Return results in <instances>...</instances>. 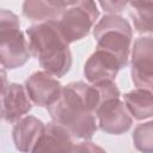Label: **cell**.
I'll use <instances>...</instances> for the list:
<instances>
[{"label": "cell", "instance_id": "cell-1", "mask_svg": "<svg viewBox=\"0 0 153 153\" xmlns=\"http://www.w3.org/2000/svg\"><path fill=\"white\" fill-rule=\"evenodd\" d=\"M120 97L121 92L115 81L100 84L73 81L62 87L57 100L47 109L53 122L67 129L72 137L88 141L98 129L96 118L98 108L104 102Z\"/></svg>", "mask_w": 153, "mask_h": 153}, {"label": "cell", "instance_id": "cell-2", "mask_svg": "<svg viewBox=\"0 0 153 153\" xmlns=\"http://www.w3.org/2000/svg\"><path fill=\"white\" fill-rule=\"evenodd\" d=\"M30 54L38 59L44 72L61 78L72 67L69 43L57 22L37 23L26 29Z\"/></svg>", "mask_w": 153, "mask_h": 153}, {"label": "cell", "instance_id": "cell-3", "mask_svg": "<svg viewBox=\"0 0 153 153\" xmlns=\"http://www.w3.org/2000/svg\"><path fill=\"white\" fill-rule=\"evenodd\" d=\"M97 49L114 55L121 68L127 67L130 55L133 29L129 22L118 14H106L93 26Z\"/></svg>", "mask_w": 153, "mask_h": 153}, {"label": "cell", "instance_id": "cell-4", "mask_svg": "<svg viewBox=\"0 0 153 153\" xmlns=\"http://www.w3.org/2000/svg\"><path fill=\"white\" fill-rule=\"evenodd\" d=\"M98 17L99 10L94 1H67L62 16L59 19V25L67 42L73 43L85 38L90 33Z\"/></svg>", "mask_w": 153, "mask_h": 153}, {"label": "cell", "instance_id": "cell-5", "mask_svg": "<svg viewBox=\"0 0 153 153\" xmlns=\"http://www.w3.org/2000/svg\"><path fill=\"white\" fill-rule=\"evenodd\" d=\"M131 80L136 88L152 91L153 79V39L152 36H140L131 50Z\"/></svg>", "mask_w": 153, "mask_h": 153}, {"label": "cell", "instance_id": "cell-6", "mask_svg": "<svg viewBox=\"0 0 153 153\" xmlns=\"http://www.w3.org/2000/svg\"><path fill=\"white\" fill-rule=\"evenodd\" d=\"M96 118L97 127L102 131L111 135L124 134L133 124V117L130 116L123 100L120 98L104 102L98 108Z\"/></svg>", "mask_w": 153, "mask_h": 153}, {"label": "cell", "instance_id": "cell-7", "mask_svg": "<svg viewBox=\"0 0 153 153\" xmlns=\"http://www.w3.org/2000/svg\"><path fill=\"white\" fill-rule=\"evenodd\" d=\"M24 87L32 104L47 108L57 100L62 90L61 82L44 71L32 73L25 80Z\"/></svg>", "mask_w": 153, "mask_h": 153}, {"label": "cell", "instance_id": "cell-8", "mask_svg": "<svg viewBox=\"0 0 153 153\" xmlns=\"http://www.w3.org/2000/svg\"><path fill=\"white\" fill-rule=\"evenodd\" d=\"M31 54L24 33L19 30L0 36V66L4 69H16L24 66Z\"/></svg>", "mask_w": 153, "mask_h": 153}, {"label": "cell", "instance_id": "cell-9", "mask_svg": "<svg viewBox=\"0 0 153 153\" xmlns=\"http://www.w3.org/2000/svg\"><path fill=\"white\" fill-rule=\"evenodd\" d=\"M121 69L117 59L100 49L96 51L87 59L84 66V75L90 84L100 82H112Z\"/></svg>", "mask_w": 153, "mask_h": 153}, {"label": "cell", "instance_id": "cell-10", "mask_svg": "<svg viewBox=\"0 0 153 153\" xmlns=\"http://www.w3.org/2000/svg\"><path fill=\"white\" fill-rule=\"evenodd\" d=\"M74 146L72 135L62 126L49 122L31 153H69Z\"/></svg>", "mask_w": 153, "mask_h": 153}, {"label": "cell", "instance_id": "cell-11", "mask_svg": "<svg viewBox=\"0 0 153 153\" xmlns=\"http://www.w3.org/2000/svg\"><path fill=\"white\" fill-rule=\"evenodd\" d=\"M31 109L32 102L30 100L25 87L17 82L8 84L2 96L4 120L8 123H16L25 117Z\"/></svg>", "mask_w": 153, "mask_h": 153}, {"label": "cell", "instance_id": "cell-12", "mask_svg": "<svg viewBox=\"0 0 153 153\" xmlns=\"http://www.w3.org/2000/svg\"><path fill=\"white\" fill-rule=\"evenodd\" d=\"M44 123L35 116H25L16 122L12 137L16 148L22 153H31L44 130Z\"/></svg>", "mask_w": 153, "mask_h": 153}, {"label": "cell", "instance_id": "cell-13", "mask_svg": "<svg viewBox=\"0 0 153 153\" xmlns=\"http://www.w3.org/2000/svg\"><path fill=\"white\" fill-rule=\"evenodd\" d=\"M63 0H26L22 6L25 18L37 23L57 22L66 7Z\"/></svg>", "mask_w": 153, "mask_h": 153}, {"label": "cell", "instance_id": "cell-14", "mask_svg": "<svg viewBox=\"0 0 153 153\" xmlns=\"http://www.w3.org/2000/svg\"><path fill=\"white\" fill-rule=\"evenodd\" d=\"M124 105L131 117L142 121L153 116V94L152 91L135 88L123 96Z\"/></svg>", "mask_w": 153, "mask_h": 153}, {"label": "cell", "instance_id": "cell-15", "mask_svg": "<svg viewBox=\"0 0 153 153\" xmlns=\"http://www.w3.org/2000/svg\"><path fill=\"white\" fill-rule=\"evenodd\" d=\"M130 17L134 27L140 33H152L153 30V2L152 1H130Z\"/></svg>", "mask_w": 153, "mask_h": 153}, {"label": "cell", "instance_id": "cell-16", "mask_svg": "<svg viewBox=\"0 0 153 153\" xmlns=\"http://www.w3.org/2000/svg\"><path fill=\"white\" fill-rule=\"evenodd\" d=\"M133 143L141 153H153V122L137 124L133 131Z\"/></svg>", "mask_w": 153, "mask_h": 153}, {"label": "cell", "instance_id": "cell-17", "mask_svg": "<svg viewBox=\"0 0 153 153\" xmlns=\"http://www.w3.org/2000/svg\"><path fill=\"white\" fill-rule=\"evenodd\" d=\"M19 29H20V22L18 16L8 10L0 8V36Z\"/></svg>", "mask_w": 153, "mask_h": 153}, {"label": "cell", "instance_id": "cell-18", "mask_svg": "<svg viewBox=\"0 0 153 153\" xmlns=\"http://www.w3.org/2000/svg\"><path fill=\"white\" fill-rule=\"evenodd\" d=\"M69 153H108V152L91 141H84L81 143L74 145L69 151Z\"/></svg>", "mask_w": 153, "mask_h": 153}, {"label": "cell", "instance_id": "cell-19", "mask_svg": "<svg viewBox=\"0 0 153 153\" xmlns=\"http://www.w3.org/2000/svg\"><path fill=\"white\" fill-rule=\"evenodd\" d=\"M99 5L109 14H117L124 10L128 2L127 1H100Z\"/></svg>", "mask_w": 153, "mask_h": 153}, {"label": "cell", "instance_id": "cell-20", "mask_svg": "<svg viewBox=\"0 0 153 153\" xmlns=\"http://www.w3.org/2000/svg\"><path fill=\"white\" fill-rule=\"evenodd\" d=\"M8 86V81H7V73L6 71L0 66V97L4 96L6 88Z\"/></svg>", "mask_w": 153, "mask_h": 153}, {"label": "cell", "instance_id": "cell-21", "mask_svg": "<svg viewBox=\"0 0 153 153\" xmlns=\"http://www.w3.org/2000/svg\"><path fill=\"white\" fill-rule=\"evenodd\" d=\"M4 118V110H2V97H0V120Z\"/></svg>", "mask_w": 153, "mask_h": 153}]
</instances>
